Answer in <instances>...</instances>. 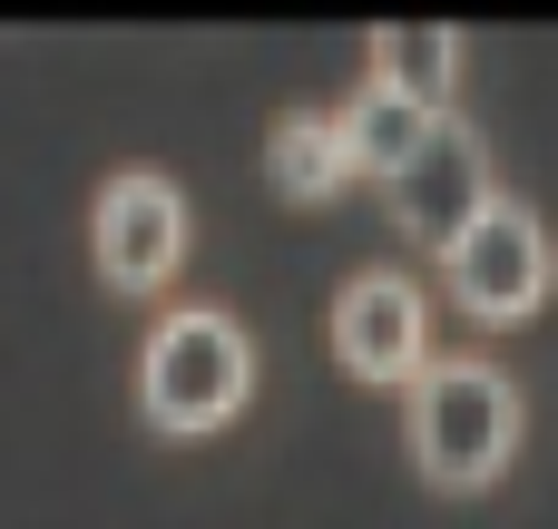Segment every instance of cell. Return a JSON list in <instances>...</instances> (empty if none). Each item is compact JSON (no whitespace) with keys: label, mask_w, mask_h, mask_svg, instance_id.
<instances>
[{"label":"cell","mask_w":558,"mask_h":529,"mask_svg":"<svg viewBox=\"0 0 558 529\" xmlns=\"http://www.w3.org/2000/svg\"><path fill=\"white\" fill-rule=\"evenodd\" d=\"M510 432H520V402L490 363H432L412 383V452L441 491H471L510 461Z\"/></svg>","instance_id":"6da1fadb"},{"label":"cell","mask_w":558,"mask_h":529,"mask_svg":"<svg viewBox=\"0 0 558 529\" xmlns=\"http://www.w3.org/2000/svg\"><path fill=\"white\" fill-rule=\"evenodd\" d=\"M245 334L226 324V314H206V304H186V314H167L157 334H147V363H137V402L167 422V432H206V422H226L235 402H245Z\"/></svg>","instance_id":"7a4b0ae2"},{"label":"cell","mask_w":558,"mask_h":529,"mask_svg":"<svg viewBox=\"0 0 558 529\" xmlns=\"http://www.w3.org/2000/svg\"><path fill=\"white\" fill-rule=\"evenodd\" d=\"M549 285H558L549 226L520 216V206H490V216L451 245V294H461L471 314H530Z\"/></svg>","instance_id":"3957f363"},{"label":"cell","mask_w":558,"mask_h":529,"mask_svg":"<svg viewBox=\"0 0 558 529\" xmlns=\"http://www.w3.org/2000/svg\"><path fill=\"white\" fill-rule=\"evenodd\" d=\"M481 177H490V167H481V137L441 118V128H432V147L392 177V216H402V236H422V245H441V255H451V245L490 216V187H481Z\"/></svg>","instance_id":"277c9868"},{"label":"cell","mask_w":558,"mask_h":529,"mask_svg":"<svg viewBox=\"0 0 558 529\" xmlns=\"http://www.w3.org/2000/svg\"><path fill=\"white\" fill-rule=\"evenodd\" d=\"M177 255H186V206H177V187L147 177V167L108 177V196H98V265H108V285L147 294V285L177 275Z\"/></svg>","instance_id":"5b68a950"},{"label":"cell","mask_w":558,"mask_h":529,"mask_svg":"<svg viewBox=\"0 0 558 529\" xmlns=\"http://www.w3.org/2000/svg\"><path fill=\"white\" fill-rule=\"evenodd\" d=\"M333 344L363 383H402L422 373V294L402 275H353L333 294Z\"/></svg>","instance_id":"8992f818"},{"label":"cell","mask_w":558,"mask_h":529,"mask_svg":"<svg viewBox=\"0 0 558 529\" xmlns=\"http://www.w3.org/2000/svg\"><path fill=\"white\" fill-rule=\"evenodd\" d=\"M432 128H441V108H422V98H412V88H392L383 69H373V88H363V98L343 108L353 167H373L383 187H392V177H402V167H412V157L432 147Z\"/></svg>","instance_id":"52a82bcc"},{"label":"cell","mask_w":558,"mask_h":529,"mask_svg":"<svg viewBox=\"0 0 558 529\" xmlns=\"http://www.w3.org/2000/svg\"><path fill=\"white\" fill-rule=\"evenodd\" d=\"M265 167H275L284 196H333L343 167H353V137H343V118H324V108H284L275 137H265Z\"/></svg>","instance_id":"ba28073f"},{"label":"cell","mask_w":558,"mask_h":529,"mask_svg":"<svg viewBox=\"0 0 558 529\" xmlns=\"http://www.w3.org/2000/svg\"><path fill=\"white\" fill-rule=\"evenodd\" d=\"M383 79H392V88H412L422 108H451L461 39H451L441 20H402V29H383Z\"/></svg>","instance_id":"9c48e42d"}]
</instances>
